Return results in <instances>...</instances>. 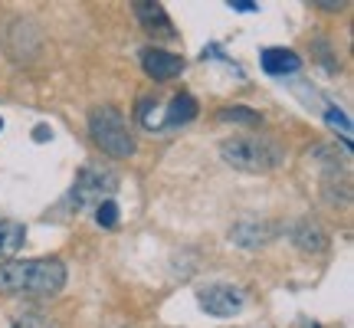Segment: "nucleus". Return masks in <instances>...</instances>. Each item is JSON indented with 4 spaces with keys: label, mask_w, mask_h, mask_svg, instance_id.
<instances>
[{
    "label": "nucleus",
    "mask_w": 354,
    "mask_h": 328,
    "mask_svg": "<svg viewBox=\"0 0 354 328\" xmlns=\"http://www.w3.org/2000/svg\"><path fill=\"white\" fill-rule=\"evenodd\" d=\"M141 66H145V73H148L154 82H167V79L180 76L184 60H180L177 53H167V50H158V46H148V50H141Z\"/></svg>",
    "instance_id": "6"
},
{
    "label": "nucleus",
    "mask_w": 354,
    "mask_h": 328,
    "mask_svg": "<svg viewBox=\"0 0 354 328\" xmlns=\"http://www.w3.org/2000/svg\"><path fill=\"white\" fill-rule=\"evenodd\" d=\"M0 128H3V122H0Z\"/></svg>",
    "instance_id": "15"
},
{
    "label": "nucleus",
    "mask_w": 354,
    "mask_h": 328,
    "mask_svg": "<svg viewBox=\"0 0 354 328\" xmlns=\"http://www.w3.org/2000/svg\"><path fill=\"white\" fill-rule=\"evenodd\" d=\"M118 190V174L109 167H86L79 174L76 188H73V203L76 207H99V203L112 201Z\"/></svg>",
    "instance_id": "4"
},
{
    "label": "nucleus",
    "mask_w": 354,
    "mask_h": 328,
    "mask_svg": "<svg viewBox=\"0 0 354 328\" xmlns=\"http://www.w3.org/2000/svg\"><path fill=\"white\" fill-rule=\"evenodd\" d=\"M243 289H236V286H227V282H214V286H207V289H201V309L203 312H210V316H236L243 309Z\"/></svg>",
    "instance_id": "5"
},
{
    "label": "nucleus",
    "mask_w": 354,
    "mask_h": 328,
    "mask_svg": "<svg viewBox=\"0 0 354 328\" xmlns=\"http://www.w3.org/2000/svg\"><path fill=\"white\" fill-rule=\"evenodd\" d=\"M220 118H227V122H250V125H256V122H259V112L246 109V105H236V109H223Z\"/></svg>",
    "instance_id": "12"
},
{
    "label": "nucleus",
    "mask_w": 354,
    "mask_h": 328,
    "mask_svg": "<svg viewBox=\"0 0 354 328\" xmlns=\"http://www.w3.org/2000/svg\"><path fill=\"white\" fill-rule=\"evenodd\" d=\"M13 328H56V325H53L46 316H33V312H30V316L13 318Z\"/></svg>",
    "instance_id": "13"
},
{
    "label": "nucleus",
    "mask_w": 354,
    "mask_h": 328,
    "mask_svg": "<svg viewBox=\"0 0 354 328\" xmlns=\"http://www.w3.org/2000/svg\"><path fill=\"white\" fill-rule=\"evenodd\" d=\"M24 240H26L24 224H17V220H0V259L13 256V253L24 246Z\"/></svg>",
    "instance_id": "9"
},
{
    "label": "nucleus",
    "mask_w": 354,
    "mask_h": 328,
    "mask_svg": "<svg viewBox=\"0 0 354 328\" xmlns=\"http://www.w3.org/2000/svg\"><path fill=\"white\" fill-rule=\"evenodd\" d=\"M95 220H99V227H115L118 224V203L115 201H105L95 207Z\"/></svg>",
    "instance_id": "11"
},
{
    "label": "nucleus",
    "mask_w": 354,
    "mask_h": 328,
    "mask_svg": "<svg viewBox=\"0 0 354 328\" xmlns=\"http://www.w3.org/2000/svg\"><path fill=\"white\" fill-rule=\"evenodd\" d=\"M135 13H138L141 26L148 30V33H158V37H174V24L167 20V13L161 3H135Z\"/></svg>",
    "instance_id": "7"
},
{
    "label": "nucleus",
    "mask_w": 354,
    "mask_h": 328,
    "mask_svg": "<svg viewBox=\"0 0 354 328\" xmlns=\"http://www.w3.org/2000/svg\"><path fill=\"white\" fill-rule=\"evenodd\" d=\"M194 115H197V102H194V95L180 92V95H174L171 105H167V125H187Z\"/></svg>",
    "instance_id": "10"
},
{
    "label": "nucleus",
    "mask_w": 354,
    "mask_h": 328,
    "mask_svg": "<svg viewBox=\"0 0 354 328\" xmlns=\"http://www.w3.org/2000/svg\"><path fill=\"white\" fill-rule=\"evenodd\" d=\"M88 135L99 145L105 154L112 158H131L135 154V138H131V128H128L125 115L118 112L115 105H99L88 115Z\"/></svg>",
    "instance_id": "3"
},
{
    "label": "nucleus",
    "mask_w": 354,
    "mask_h": 328,
    "mask_svg": "<svg viewBox=\"0 0 354 328\" xmlns=\"http://www.w3.org/2000/svg\"><path fill=\"white\" fill-rule=\"evenodd\" d=\"M220 154L230 167L236 171H250V174H266L276 171L282 164V148L272 138H256V135H240L220 145Z\"/></svg>",
    "instance_id": "2"
},
{
    "label": "nucleus",
    "mask_w": 354,
    "mask_h": 328,
    "mask_svg": "<svg viewBox=\"0 0 354 328\" xmlns=\"http://www.w3.org/2000/svg\"><path fill=\"white\" fill-rule=\"evenodd\" d=\"M230 7H236V10H253L256 3H250V0H236V3H230Z\"/></svg>",
    "instance_id": "14"
},
{
    "label": "nucleus",
    "mask_w": 354,
    "mask_h": 328,
    "mask_svg": "<svg viewBox=\"0 0 354 328\" xmlns=\"http://www.w3.org/2000/svg\"><path fill=\"white\" fill-rule=\"evenodd\" d=\"M302 66V60L295 56L292 50H282V46H272V50L263 53V69L269 76H289Z\"/></svg>",
    "instance_id": "8"
},
{
    "label": "nucleus",
    "mask_w": 354,
    "mask_h": 328,
    "mask_svg": "<svg viewBox=\"0 0 354 328\" xmlns=\"http://www.w3.org/2000/svg\"><path fill=\"white\" fill-rule=\"evenodd\" d=\"M63 286V259H10L0 266V292L7 295H56Z\"/></svg>",
    "instance_id": "1"
}]
</instances>
